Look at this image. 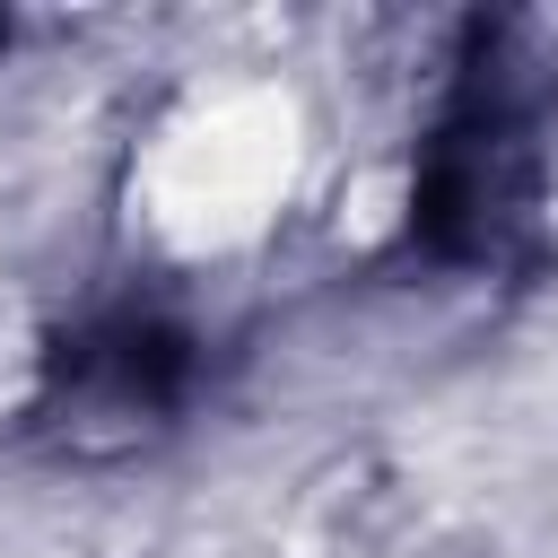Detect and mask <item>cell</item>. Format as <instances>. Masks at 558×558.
Masks as SVG:
<instances>
[{
    "instance_id": "cell-1",
    "label": "cell",
    "mask_w": 558,
    "mask_h": 558,
    "mask_svg": "<svg viewBox=\"0 0 558 558\" xmlns=\"http://www.w3.org/2000/svg\"><path fill=\"white\" fill-rule=\"evenodd\" d=\"M541 218V105L497 44L462 61L410 183V235L436 262H506Z\"/></svg>"
},
{
    "instance_id": "cell-2",
    "label": "cell",
    "mask_w": 558,
    "mask_h": 558,
    "mask_svg": "<svg viewBox=\"0 0 558 558\" xmlns=\"http://www.w3.org/2000/svg\"><path fill=\"white\" fill-rule=\"evenodd\" d=\"M192 401V331L157 305H113L44 357L35 418L61 453H131Z\"/></svg>"
}]
</instances>
